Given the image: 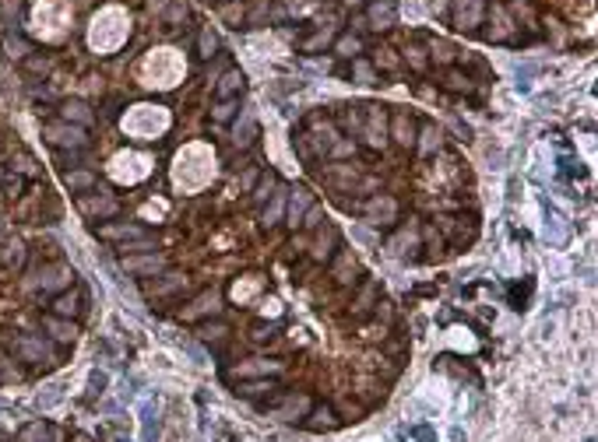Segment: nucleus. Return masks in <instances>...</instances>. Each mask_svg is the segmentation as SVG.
I'll return each mask as SVG.
<instances>
[{"instance_id":"nucleus-1","label":"nucleus","mask_w":598,"mask_h":442,"mask_svg":"<svg viewBox=\"0 0 598 442\" xmlns=\"http://www.w3.org/2000/svg\"><path fill=\"white\" fill-rule=\"evenodd\" d=\"M43 141L50 148H57V151H85L89 148V130L78 127V123L60 120V123H46L43 127Z\"/></svg>"},{"instance_id":"nucleus-2","label":"nucleus","mask_w":598,"mask_h":442,"mask_svg":"<svg viewBox=\"0 0 598 442\" xmlns=\"http://www.w3.org/2000/svg\"><path fill=\"white\" fill-rule=\"evenodd\" d=\"M81 313H85V288L71 284L67 291H60V295L53 298V316L74 320V316H81Z\"/></svg>"},{"instance_id":"nucleus-3","label":"nucleus","mask_w":598,"mask_h":442,"mask_svg":"<svg viewBox=\"0 0 598 442\" xmlns=\"http://www.w3.org/2000/svg\"><path fill=\"white\" fill-rule=\"evenodd\" d=\"M99 239H116V243H137V239H148V228L134 225V221H109V225H99Z\"/></svg>"},{"instance_id":"nucleus-4","label":"nucleus","mask_w":598,"mask_h":442,"mask_svg":"<svg viewBox=\"0 0 598 442\" xmlns=\"http://www.w3.org/2000/svg\"><path fill=\"white\" fill-rule=\"evenodd\" d=\"M74 284V270L64 264H50L43 270V277H39V288L43 291H67Z\"/></svg>"},{"instance_id":"nucleus-5","label":"nucleus","mask_w":598,"mask_h":442,"mask_svg":"<svg viewBox=\"0 0 598 442\" xmlns=\"http://www.w3.org/2000/svg\"><path fill=\"white\" fill-rule=\"evenodd\" d=\"M14 351H18L21 361H50V344L43 337H18Z\"/></svg>"},{"instance_id":"nucleus-6","label":"nucleus","mask_w":598,"mask_h":442,"mask_svg":"<svg viewBox=\"0 0 598 442\" xmlns=\"http://www.w3.org/2000/svg\"><path fill=\"white\" fill-rule=\"evenodd\" d=\"M278 421H303L306 414H310V397H303V393H293V397H286V404L282 407H275L271 411Z\"/></svg>"},{"instance_id":"nucleus-7","label":"nucleus","mask_w":598,"mask_h":442,"mask_svg":"<svg viewBox=\"0 0 598 442\" xmlns=\"http://www.w3.org/2000/svg\"><path fill=\"white\" fill-rule=\"evenodd\" d=\"M123 267H127V274H162L166 270V257H159V253H152V257H123Z\"/></svg>"},{"instance_id":"nucleus-8","label":"nucleus","mask_w":598,"mask_h":442,"mask_svg":"<svg viewBox=\"0 0 598 442\" xmlns=\"http://www.w3.org/2000/svg\"><path fill=\"white\" fill-rule=\"evenodd\" d=\"M43 330H46L57 344H71L74 334H78V327H74L71 320H60V316H46V320H43Z\"/></svg>"},{"instance_id":"nucleus-9","label":"nucleus","mask_w":598,"mask_h":442,"mask_svg":"<svg viewBox=\"0 0 598 442\" xmlns=\"http://www.w3.org/2000/svg\"><path fill=\"white\" fill-rule=\"evenodd\" d=\"M60 116H64L67 123H78V127H89V123H92V109H89V102H81V98H67V102L60 105Z\"/></svg>"},{"instance_id":"nucleus-10","label":"nucleus","mask_w":598,"mask_h":442,"mask_svg":"<svg viewBox=\"0 0 598 442\" xmlns=\"http://www.w3.org/2000/svg\"><path fill=\"white\" fill-rule=\"evenodd\" d=\"M116 200L113 197H81V211L89 214V218H113L116 214Z\"/></svg>"},{"instance_id":"nucleus-11","label":"nucleus","mask_w":598,"mask_h":442,"mask_svg":"<svg viewBox=\"0 0 598 442\" xmlns=\"http://www.w3.org/2000/svg\"><path fill=\"white\" fill-rule=\"evenodd\" d=\"M289 193H293V197L286 200V211H289V221L299 225V221H303V214H306V207L313 204V193H310V190H303V186L289 190Z\"/></svg>"},{"instance_id":"nucleus-12","label":"nucleus","mask_w":598,"mask_h":442,"mask_svg":"<svg viewBox=\"0 0 598 442\" xmlns=\"http://www.w3.org/2000/svg\"><path fill=\"white\" fill-rule=\"evenodd\" d=\"M306 425L313 429V432H331L334 425H338V414H334V407H310V414H306Z\"/></svg>"},{"instance_id":"nucleus-13","label":"nucleus","mask_w":598,"mask_h":442,"mask_svg":"<svg viewBox=\"0 0 598 442\" xmlns=\"http://www.w3.org/2000/svg\"><path fill=\"white\" fill-rule=\"evenodd\" d=\"M286 193H289V190H282V193H271V197H268L264 221H261L264 228H271V225H278V221H282V214H286Z\"/></svg>"},{"instance_id":"nucleus-14","label":"nucleus","mask_w":598,"mask_h":442,"mask_svg":"<svg viewBox=\"0 0 598 442\" xmlns=\"http://www.w3.org/2000/svg\"><path fill=\"white\" fill-rule=\"evenodd\" d=\"M218 302H222V295H218V291H204L198 302L184 313V320H198V316H204V313H215V309H218Z\"/></svg>"},{"instance_id":"nucleus-15","label":"nucleus","mask_w":598,"mask_h":442,"mask_svg":"<svg viewBox=\"0 0 598 442\" xmlns=\"http://www.w3.org/2000/svg\"><path fill=\"white\" fill-rule=\"evenodd\" d=\"M282 361H264V358H250L236 368V376H268V372H278Z\"/></svg>"},{"instance_id":"nucleus-16","label":"nucleus","mask_w":598,"mask_h":442,"mask_svg":"<svg viewBox=\"0 0 598 442\" xmlns=\"http://www.w3.org/2000/svg\"><path fill=\"white\" fill-rule=\"evenodd\" d=\"M18 442H53L50 421H32V425H25L21 436H18Z\"/></svg>"},{"instance_id":"nucleus-17","label":"nucleus","mask_w":598,"mask_h":442,"mask_svg":"<svg viewBox=\"0 0 598 442\" xmlns=\"http://www.w3.org/2000/svg\"><path fill=\"white\" fill-rule=\"evenodd\" d=\"M232 134H236V144H250V141L257 137V123H254V112H250V109L243 112V120H236Z\"/></svg>"},{"instance_id":"nucleus-18","label":"nucleus","mask_w":598,"mask_h":442,"mask_svg":"<svg viewBox=\"0 0 598 442\" xmlns=\"http://www.w3.org/2000/svg\"><path fill=\"white\" fill-rule=\"evenodd\" d=\"M395 141L398 144H405V148H412L415 144V123L401 112V116H395Z\"/></svg>"},{"instance_id":"nucleus-19","label":"nucleus","mask_w":598,"mask_h":442,"mask_svg":"<svg viewBox=\"0 0 598 442\" xmlns=\"http://www.w3.org/2000/svg\"><path fill=\"white\" fill-rule=\"evenodd\" d=\"M275 390H278V383H271V379H257V383H239L236 386L239 397H264V393H275Z\"/></svg>"},{"instance_id":"nucleus-20","label":"nucleus","mask_w":598,"mask_h":442,"mask_svg":"<svg viewBox=\"0 0 598 442\" xmlns=\"http://www.w3.org/2000/svg\"><path fill=\"white\" fill-rule=\"evenodd\" d=\"M334 243H338V232H334V228L327 225V228H324V235H320V239L313 243V260H327V257H331V246H334Z\"/></svg>"},{"instance_id":"nucleus-21","label":"nucleus","mask_w":598,"mask_h":442,"mask_svg":"<svg viewBox=\"0 0 598 442\" xmlns=\"http://www.w3.org/2000/svg\"><path fill=\"white\" fill-rule=\"evenodd\" d=\"M184 284H187L184 274H162V277L152 284V291H155V295H169V291H180Z\"/></svg>"},{"instance_id":"nucleus-22","label":"nucleus","mask_w":598,"mask_h":442,"mask_svg":"<svg viewBox=\"0 0 598 442\" xmlns=\"http://www.w3.org/2000/svg\"><path fill=\"white\" fill-rule=\"evenodd\" d=\"M239 91H243V74H239V71H229V74L218 81V95H222V98H236Z\"/></svg>"},{"instance_id":"nucleus-23","label":"nucleus","mask_w":598,"mask_h":442,"mask_svg":"<svg viewBox=\"0 0 598 442\" xmlns=\"http://www.w3.org/2000/svg\"><path fill=\"white\" fill-rule=\"evenodd\" d=\"M25 71H28V74H50V71H53V60H50V57H39V53L32 50V53L25 57Z\"/></svg>"},{"instance_id":"nucleus-24","label":"nucleus","mask_w":598,"mask_h":442,"mask_svg":"<svg viewBox=\"0 0 598 442\" xmlns=\"http://www.w3.org/2000/svg\"><path fill=\"white\" fill-rule=\"evenodd\" d=\"M4 50H7V57H18V60H25V57L32 53V46H28L21 35H7V39H4Z\"/></svg>"},{"instance_id":"nucleus-25","label":"nucleus","mask_w":598,"mask_h":442,"mask_svg":"<svg viewBox=\"0 0 598 442\" xmlns=\"http://www.w3.org/2000/svg\"><path fill=\"white\" fill-rule=\"evenodd\" d=\"M236 109H239V102H236V98H222V102L211 109V120H215V123H229Z\"/></svg>"},{"instance_id":"nucleus-26","label":"nucleus","mask_w":598,"mask_h":442,"mask_svg":"<svg viewBox=\"0 0 598 442\" xmlns=\"http://www.w3.org/2000/svg\"><path fill=\"white\" fill-rule=\"evenodd\" d=\"M366 211H370L373 218H380V214H384V221H391V218H395V200H391V197H384V200L377 197V200H370V204H366Z\"/></svg>"},{"instance_id":"nucleus-27","label":"nucleus","mask_w":598,"mask_h":442,"mask_svg":"<svg viewBox=\"0 0 598 442\" xmlns=\"http://www.w3.org/2000/svg\"><path fill=\"white\" fill-rule=\"evenodd\" d=\"M271 190H275V176L268 173V176H261V182L254 186V193H250V200H254V204H268V197H271Z\"/></svg>"},{"instance_id":"nucleus-28","label":"nucleus","mask_w":598,"mask_h":442,"mask_svg":"<svg viewBox=\"0 0 598 442\" xmlns=\"http://www.w3.org/2000/svg\"><path fill=\"white\" fill-rule=\"evenodd\" d=\"M64 182H67L71 190H92V186H96V176H92V173H85V169H78V173H67Z\"/></svg>"},{"instance_id":"nucleus-29","label":"nucleus","mask_w":598,"mask_h":442,"mask_svg":"<svg viewBox=\"0 0 598 442\" xmlns=\"http://www.w3.org/2000/svg\"><path fill=\"white\" fill-rule=\"evenodd\" d=\"M106 386H109V376L96 368V372L89 376V400H96V397H102V393H106Z\"/></svg>"},{"instance_id":"nucleus-30","label":"nucleus","mask_w":598,"mask_h":442,"mask_svg":"<svg viewBox=\"0 0 598 442\" xmlns=\"http://www.w3.org/2000/svg\"><path fill=\"white\" fill-rule=\"evenodd\" d=\"M4 264H7V267H21V264H25V246H21V243H11V246H7V253H4Z\"/></svg>"},{"instance_id":"nucleus-31","label":"nucleus","mask_w":598,"mask_h":442,"mask_svg":"<svg viewBox=\"0 0 598 442\" xmlns=\"http://www.w3.org/2000/svg\"><path fill=\"white\" fill-rule=\"evenodd\" d=\"M324 221H327V218H324V211H320V207H313V204H310V207H306V214H303V221H299V225H306V228H320V225H324Z\"/></svg>"},{"instance_id":"nucleus-32","label":"nucleus","mask_w":598,"mask_h":442,"mask_svg":"<svg viewBox=\"0 0 598 442\" xmlns=\"http://www.w3.org/2000/svg\"><path fill=\"white\" fill-rule=\"evenodd\" d=\"M370 18H373L377 25H388V21L395 18V4H377V7H370Z\"/></svg>"},{"instance_id":"nucleus-33","label":"nucleus","mask_w":598,"mask_h":442,"mask_svg":"<svg viewBox=\"0 0 598 442\" xmlns=\"http://www.w3.org/2000/svg\"><path fill=\"white\" fill-rule=\"evenodd\" d=\"M225 334H229L225 323H208V327H201V341H222Z\"/></svg>"},{"instance_id":"nucleus-34","label":"nucleus","mask_w":598,"mask_h":442,"mask_svg":"<svg viewBox=\"0 0 598 442\" xmlns=\"http://www.w3.org/2000/svg\"><path fill=\"white\" fill-rule=\"evenodd\" d=\"M359 50H363V42H359L356 35H345V39H338V53H342V57H356Z\"/></svg>"},{"instance_id":"nucleus-35","label":"nucleus","mask_w":598,"mask_h":442,"mask_svg":"<svg viewBox=\"0 0 598 442\" xmlns=\"http://www.w3.org/2000/svg\"><path fill=\"white\" fill-rule=\"evenodd\" d=\"M215 50H218V39H215L211 28H204V32H201V57H211Z\"/></svg>"},{"instance_id":"nucleus-36","label":"nucleus","mask_w":598,"mask_h":442,"mask_svg":"<svg viewBox=\"0 0 598 442\" xmlns=\"http://www.w3.org/2000/svg\"><path fill=\"white\" fill-rule=\"evenodd\" d=\"M184 14H187V4H184V0H176V4L169 7V14H166V21H169V25H176V21H180Z\"/></svg>"},{"instance_id":"nucleus-37","label":"nucleus","mask_w":598,"mask_h":442,"mask_svg":"<svg viewBox=\"0 0 598 442\" xmlns=\"http://www.w3.org/2000/svg\"><path fill=\"white\" fill-rule=\"evenodd\" d=\"M433 53H436L440 60H451V57H454V50H451L447 42H436V46H433Z\"/></svg>"},{"instance_id":"nucleus-38","label":"nucleus","mask_w":598,"mask_h":442,"mask_svg":"<svg viewBox=\"0 0 598 442\" xmlns=\"http://www.w3.org/2000/svg\"><path fill=\"white\" fill-rule=\"evenodd\" d=\"M447 85H451V88H468V78H461V74H451V78H447Z\"/></svg>"},{"instance_id":"nucleus-39","label":"nucleus","mask_w":598,"mask_h":442,"mask_svg":"<svg viewBox=\"0 0 598 442\" xmlns=\"http://www.w3.org/2000/svg\"><path fill=\"white\" fill-rule=\"evenodd\" d=\"M324 42H327V32H324V35H313V39L306 42V50H320Z\"/></svg>"},{"instance_id":"nucleus-40","label":"nucleus","mask_w":598,"mask_h":442,"mask_svg":"<svg viewBox=\"0 0 598 442\" xmlns=\"http://www.w3.org/2000/svg\"><path fill=\"white\" fill-rule=\"evenodd\" d=\"M334 155H352V144H349V141H338V144H334Z\"/></svg>"},{"instance_id":"nucleus-41","label":"nucleus","mask_w":598,"mask_h":442,"mask_svg":"<svg viewBox=\"0 0 598 442\" xmlns=\"http://www.w3.org/2000/svg\"><path fill=\"white\" fill-rule=\"evenodd\" d=\"M71 442H92V439H89V436H74Z\"/></svg>"},{"instance_id":"nucleus-42","label":"nucleus","mask_w":598,"mask_h":442,"mask_svg":"<svg viewBox=\"0 0 598 442\" xmlns=\"http://www.w3.org/2000/svg\"><path fill=\"white\" fill-rule=\"evenodd\" d=\"M345 4H349V7H356V4H363V0H345Z\"/></svg>"},{"instance_id":"nucleus-43","label":"nucleus","mask_w":598,"mask_h":442,"mask_svg":"<svg viewBox=\"0 0 598 442\" xmlns=\"http://www.w3.org/2000/svg\"><path fill=\"white\" fill-rule=\"evenodd\" d=\"M0 182H4V169H0Z\"/></svg>"},{"instance_id":"nucleus-44","label":"nucleus","mask_w":598,"mask_h":442,"mask_svg":"<svg viewBox=\"0 0 598 442\" xmlns=\"http://www.w3.org/2000/svg\"><path fill=\"white\" fill-rule=\"evenodd\" d=\"M0 442H4V439H0Z\"/></svg>"}]
</instances>
